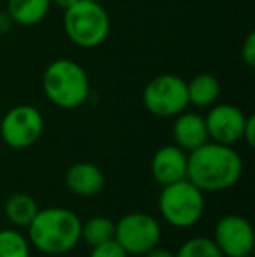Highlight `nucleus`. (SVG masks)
Instances as JSON below:
<instances>
[{
	"label": "nucleus",
	"instance_id": "nucleus-20",
	"mask_svg": "<svg viewBox=\"0 0 255 257\" xmlns=\"http://www.w3.org/2000/svg\"><path fill=\"white\" fill-rule=\"evenodd\" d=\"M89 257H128V254L116 240H109V241H105V243L91 247Z\"/></svg>",
	"mask_w": 255,
	"mask_h": 257
},
{
	"label": "nucleus",
	"instance_id": "nucleus-16",
	"mask_svg": "<svg viewBox=\"0 0 255 257\" xmlns=\"http://www.w3.org/2000/svg\"><path fill=\"white\" fill-rule=\"evenodd\" d=\"M4 212L9 222L16 227H28L34 217L39 212V205L30 194L16 193L9 196V200L4 205Z\"/></svg>",
	"mask_w": 255,
	"mask_h": 257
},
{
	"label": "nucleus",
	"instance_id": "nucleus-1",
	"mask_svg": "<svg viewBox=\"0 0 255 257\" xmlns=\"http://www.w3.org/2000/svg\"><path fill=\"white\" fill-rule=\"evenodd\" d=\"M243 173V159L232 146L210 142L187 153V180L203 193L227 191Z\"/></svg>",
	"mask_w": 255,
	"mask_h": 257
},
{
	"label": "nucleus",
	"instance_id": "nucleus-15",
	"mask_svg": "<svg viewBox=\"0 0 255 257\" xmlns=\"http://www.w3.org/2000/svg\"><path fill=\"white\" fill-rule=\"evenodd\" d=\"M189 105L206 108L217 103L220 96V82L211 74H197L187 82Z\"/></svg>",
	"mask_w": 255,
	"mask_h": 257
},
{
	"label": "nucleus",
	"instance_id": "nucleus-5",
	"mask_svg": "<svg viewBox=\"0 0 255 257\" xmlns=\"http://www.w3.org/2000/svg\"><path fill=\"white\" fill-rule=\"evenodd\" d=\"M159 213L170 226L187 229L196 226L204 213V193L197 189L191 180L163 186L157 198Z\"/></svg>",
	"mask_w": 255,
	"mask_h": 257
},
{
	"label": "nucleus",
	"instance_id": "nucleus-8",
	"mask_svg": "<svg viewBox=\"0 0 255 257\" xmlns=\"http://www.w3.org/2000/svg\"><path fill=\"white\" fill-rule=\"evenodd\" d=\"M44 132V117L32 105H16L9 108L0 121V137L11 149H28Z\"/></svg>",
	"mask_w": 255,
	"mask_h": 257
},
{
	"label": "nucleus",
	"instance_id": "nucleus-6",
	"mask_svg": "<svg viewBox=\"0 0 255 257\" xmlns=\"http://www.w3.org/2000/svg\"><path fill=\"white\" fill-rule=\"evenodd\" d=\"M143 107L156 117H175L189 105L187 81L175 74H161L143 89Z\"/></svg>",
	"mask_w": 255,
	"mask_h": 257
},
{
	"label": "nucleus",
	"instance_id": "nucleus-4",
	"mask_svg": "<svg viewBox=\"0 0 255 257\" xmlns=\"http://www.w3.org/2000/svg\"><path fill=\"white\" fill-rule=\"evenodd\" d=\"M63 28L70 42L82 49L100 48L110 34V16L103 4L79 0L65 9Z\"/></svg>",
	"mask_w": 255,
	"mask_h": 257
},
{
	"label": "nucleus",
	"instance_id": "nucleus-18",
	"mask_svg": "<svg viewBox=\"0 0 255 257\" xmlns=\"http://www.w3.org/2000/svg\"><path fill=\"white\" fill-rule=\"evenodd\" d=\"M0 257H30V241L18 229H0Z\"/></svg>",
	"mask_w": 255,
	"mask_h": 257
},
{
	"label": "nucleus",
	"instance_id": "nucleus-27",
	"mask_svg": "<svg viewBox=\"0 0 255 257\" xmlns=\"http://www.w3.org/2000/svg\"><path fill=\"white\" fill-rule=\"evenodd\" d=\"M0 4H2V0H0Z\"/></svg>",
	"mask_w": 255,
	"mask_h": 257
},
{
	"label": "nucleus",
	"instance_id": "nucleus-12",
	"mask_svg": "<svg viewBox=\"0 0 255 257\" xmlns=\"http://www.w3.org/2000/svg\"><path fill=\"white\" fill-rule=\"evenodd\" d=\"M171 133H173L175 146H178L185 153H191L210 140L204 117L196 112L184 110L178 115H175Z\"/></svg>",
	"mask_w": 255,
	"mask_h": 257
},
{
	"label": "nucleus",
	"instance_id": "nucleus-9",
	"mask_svg": "<svg viewBox=\"0 0 255 257\" xmlns=\"http://www.w3.org/2000/svg\"><path fill=\"white\" fill-rule=\"evenodd\" d=\"M211 240L217 243L218 250L224 257L252 255L255 247L252 224L238 213H229L218 219Z\"/></svg>",
	"mask_w": 255,
	"mask_h": 257
},
{
	"label": "nucleus",
	"instance_id": "nucleus-7",
	"mask_svg": "<svg viewBox=\"0 0 255 257\" xmlns=\"http://www.w3.org/2000/svg\"><path fill=\"white\" fill-rule=\"evenodd\" d=\"M114 240L128 255H143L161 241V226L156 217L143 212L123 215L116 222Z\"/></svg>",
	"mask_w": 255,
	"mask_h": 257
},
{
	"label": "nucleus",
	"instance_id": "nucleus-17",
	"mask_svg": "<svg viewBox=\"0 0 255 257\" xmlns=\"http://www.w3.org/2000/svg\"><path fill=\"white\" fill-rule=\"evenodd\" d=\"M114 233H116V222L105 215H95L81 226V240L89 247L114 240Z\"/></svg>",
	"mask_w": 255,
	"mask_h": 257
},
{
	"label": "nucleus",
	"instance_id": "nucleus-19",
	"mask_svg": "<svg viewBox=\"0 0 255 257\" xmlns=\"http://www.w3.org/2000/svg\"><path fill=\"white\" fill-rule=\"evenodd\" d=\"M175 257H224L211 238L194 236L178 247Z\"/></svg>",
	"mask_w": 255,
	"mask_h": 257
},
{
	"label": "nucleus",
	"instance_id": "nucleus-23",
	"mask_svg": "<svg viewBox=\"0 0 255 257\" xmlns=\"http://www.w3.org/2000/svg\"><path fill=\"white\" fill-rule=\"evenodd\" d=\"M13 25H14V21H13V18L7 14V11H0V35L7 34V32L13 28Z\"/></svg>",
	"mask_w": 255,
	"mask_h": 257
},
{
	"label": "nucleus",
	"instance_id": "nucleus-24",
	"mask_svg": "<svg viewBox=\"0 0 255 257\" xmlns=\"http://www.w3.org/2000/svg\"><path fill=\"white\" fill-rule=\"evenodd\" d=\"M142 257H175V252H171V250H168V248H163V247H154V248H150L149 252H145Z\"/></svg>",
	"mask_w": 255,
	"mask_h": 257
},
{
	"label": "nucleus",
	"instance_id": "nucleus-21",
	"mask_svg": "<svg viewBox=\"0 0 255 257\" xmlns=\"http://www.w3.org/2000/svg\"><path fill=\"white\" fill-rule=\"evenodd\" d=\"M241 58L248 67H253L255 65V34L250 32L246 35L245 42L241 44Z\"/></svg>",
	"mask_w": 255,
	"mask_h": 257
},
{
	"label": "nucleus",
	"instance_id": "nucleus-13",
	"mask_svg": "<svg viewBox=\"0 0 255 257\" xmlns=\"http://www.w3.org/2000/svg\"><path fill=\"white\" fill-rule=\"evenodd\" d=\"M65 184L70 193L82 198H89L96 196L105 187V175L95 163L79 161L67 170Z\"/></svg>",
	"mask_w": 255,
	"mask_h": 257
},
{
	"label": "nucleus",
	"instance_id": "nucleus-25",
	"mask_svg": "<svg viewBox=\"0 0 255 257\" xmlns=\"http://www.w3.org/2000/svg\"><path fill=\"white\" fill-rule=\"evenodd\" d=\"M75 2H79V0H51V4L53 6H58V7H62V9H68V7H72Z\"/></svg>",
	"mask_w": 255,
	"mask_h": 257
},
{
	"label": "nucleus",
	"instance_id": "nucleus-26",
	"mask_svg": "<svg viewBox=\"0 0 255 257\" xmlns=\"http://www.w3.org/2000/svg\"><path fill=\"white\" fill-rule=\"evenodd\" d=\"M93 2H100V4H103L105 0H93Z\"/></svg>",
	"mask_w": 255,
	"mask_h": 257
},
{
	"label": "nucleus",
	"instance_id": "nucleus-11",
	"mask_svg": "<svg viewBox=\"0 0 255 257\" xmlns=\"http://www.w3.org/2000/svg\"><path fill=\"white\" fill-rule=\"evenodd\" d=\"M150 173L161 187L187 179V153L175 144L163 146L152 156Z\"/></svg>",
	"mask_w": 255,
	"mask_h": 257
},
{
	"label": "nucleus",
	"instance_id": "nucleus-2",
	"mask_svg": "<svg viewBox=\"0 0 255 257\" xmlns=\"http://www.w3.org/2000/svg\"><path fill=\"white\" fill-rule=\"evenodd\" d=\"M81 226L82 220L75 212L62 206H49L39 210L27 227L28 241L42 254L62 255L77 247Z\"/></svg>",
	"mask_w": 255,
	"mask_h": 257
},
{
	"label": "nucleus",
	"instance_id": "nucleus-3",
	"mask_svg": "<svg viewBox=\"0 0 255 257\" xmlns=\"http://www.w3.org/2000/svg\"><path fill=\"white\" fill-rule=\"evenodd\" d=\"M42 89L53 105L63 110H74L88 102L91 82L82 65L70 58H58L46 67Z\"/></svg>",
	"mask_w": 255,
	"mask_h": 257
},
{
	"label": "nucleus",
	"instance_id": "nucleus-22",
	"mask_svg": "<svg viewBox=\"0 0 255 257\" xmlns=\"http://www.w3.org/2000/svg\"><path fill=\"white\" fill-rule=\"evenodd\" d=\"M241 140H245L248 147L255 146V117H253V115H248V117H246L245 128H243V139Z\"/></svg>",
	"mask_w": 255,
	"mask_h": 257
},
{
	"label": "nucleus",
	"instance_id": "nucleus-14",
	"mask_svg": "<svg viewBox=\"0 0 255 257\" xmlns=\"http://www.w3.org/2000/svg\"><path fill=\"white\" fill-rule=\"evenodd\" d=\"M51 6V0H7L6 11L13 18L14 25L34 27L46 20Z\"/></svg>",
	"mask_w": 255,
	"mask_h": 257
},
{
	"label": "nucleus",
	"instance_id": "nucleus-10",
	"mask_svg": "<svg viewBox=\"0 0 255 257\" xmlns=\"http://www.w3.org/2000/svg\"><path fill=\"white\" fill-rule=\"evenodd\" d=\"M248 115L231 103H215L204 115L208 139L211 142L234 146L243 139V128Z\"/></svg>",
	"mask_w": 255,
	"mask_h": 257
}]
</instances>
